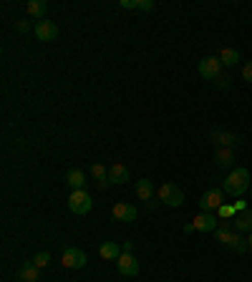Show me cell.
I'll list each match as a JSON object with an SVG mask.
<instances>
[{
  "label": "cell",
  "mask_w": 252,
  "mask_h": 282,
  "mask_svg": "<svg viewBox=\"0 0 252 282\" xmlns=\"http://www.w3.org/2000/svg\"><path fill=\"white\" fill-rule=\"evenodd\" d=\"M247 189H250V171H247L245 166L232 169V171L227 174L225 184H222V192L230 194V197H235V199H240Z\"/></svg>",
  "instance_id": "6da1fadb"
},
{
  "label": "cell",
  "mask_w": 252,
  "mask_h": 282,
  "mask_svg": "<svg viewBox=\"0 0 252 282\" xmlns=\"http://www.w3.org/2000/svg\"><path fill=\"white\" fill-rule=\"evenodd\" d=\"M156 197H159V202H164L167 207H182V204H184V192H182L177 184H172V182H164V184L159 187Z\"/></svg>",
  "instance_id": "7a4b0ae2"
},
{
  "label": "cell",
  "mask_w": 252,
  "mask_h": 282,
  "mask_svg": "<svg viewBox=\"0 0 252 282\" xmlns=\"http://www.w3.org/2000/svg\"><path fill=\"white\" fill-rule=\"evenodd\" d=\"M91 207H93V199H91V194H88L86 189L71 192V197H68V209L73 211V214H88Z\"/></svg>",
  "instance_id": "3957f363"
},
{
  "label": "cell",
  "mask_w": 252,
  "mask_h": 282,
  "mask_svg": "<svg viewBox=\"0 0 252 282\" xmlns=\"http://www.w3.org/2000/svg\"><path fill=\"white\" fill-rule=\"evenodd\" d=\"M199 209L202 211H214L219 209L222 204H225V192L222 189H217V187H212V189H207L202 197H199Z\"/></svg>",
  "instance_id": "277c9868"
},
{
  "label": "cell",
  "mask_w": 252,
  "mask_h": 282,
  "mask_svg": "<svg viewBox=\"0 0 252 282\" xmlns=\"http://www.w3.org/2000/svg\"><path fill=\"white\" fill-rule=\"evenodd\" d=\"M61 262H63V267H68V270H83L88 260H86V252H83V250H78V247H66Z\"/></svg>",
  "instance_id": "5b68a950"
},
{
  "label": "cell",
  "mask_w": 252,
  "mask_h": 282,
  "mask_svg": "<svg viewBox=\"0 0 252 282\" xmlns=\"http://www.w3.org/2000/svg\"><path fill=\"white\" fill-rule=\"evenodd\" d=\"M197 70H199V76H202V78H207V81H217V76L222 73V63H219V58H217V56H207V58H202V61H199Z\"/></svg>",
  "instance_id": "8992f818"
},
{
  "label": "cell",
  "mask_w": 252,
  "mask_h": 282,
  "mask_svg": "<svg viewBox=\"0 0 252 282\" xmlns=\"http://www.w3.org/2000/svg\"><path fill=\"white\" fill-rule=\"evenodd\" d=\"M116 270H119V275H124V277H136L139 275V262H136V257L131 255V252H124L119 260H116Z\"/></svg>",
  "instance_id": "52a82bcc"
},
{
  "label": "cell",
  "mask_w": 252,
  "mask_h": 282,
  "mask_svg": "<svg viewBox=\"0 0 252 282\" xmlns=\"http://www.w3.org/2000/svg\"><path fill=\"white\" fill-rule=\"evenodd\" d=\"M36 38L43 41V43H51L58 38V25L53 20H38L36 23Z\"/></svg>",
  "instance_id": "ba28073f"
},
{
  "label": "cell",
  "mask_w": 252,
  "mask_h": 282,
  "mask_svg": "<svg viewBox=\"0 0 252 282\" xmlns=\"http://www.w3.org/2000/svg\"><path fill=\"white\" fill-rule=\"evenodd\" d=\"M192 224H194L197 232H214L217 224H219V219H217V214H212V211H202V214L194 217Z\"/></svg>",
  "instance_id": "9c48e42d"
},
{
  "label": "cell",
  "mask_w": 252,
  "mask_h": 282,
  "mask_svg": "<svg viewBox=\"0 0 252 282\" xmlns=\"http://www.w3.org/2000/svg\"><path fill=\"white\" fill-rule=\"evenodd\" d=\"M212 141L217 144V146H227V149H235V146H240L242 144V136H237V134H230V131H222V129H217V131H212Z\"/></svg>",
  "instance_id": "30bf717a"
},
{
  "label": "cell",
  "mask_w": 252,
  "mask_h": 282,
  "mask_svg": "<svg viewBox=\"0 0 252 282\" xmlns=\"http://www.w3.org/2000/svg\"><path fill=\"white\" fill-rule=\"evenodd\" d=\"M235 149H227V146H217V151H214V164H217V169H230L232 164H235Z\"/></svg>",
  "instance_id": "8fae6325"
},
{
  "label": "cell",
  "mask_w": 252,
  "mask_h": 282,
  "mask_svg": "<svg viewBox=\"0 0 252 282\" xmlns=\"http://www.w3.org/2000/svg\"><path fill=\"white\" fill-rule=\"evenodd\" d=\"M111 214H114L116 222H134V219H136V207L129 204V202H119V204L111 209Z\"/></svg>",
  "instance_id": "7c38bea8"
},
{
  "label": "cell",
  "mask_w": 252,
  "mask_h": 282,
  "mask_svg": "<svg viewBox=\"0 0 252 282\" xmlns=\"http://www.w3.org/2000/svg\"><path fill=\"white\" fill-rule=\"evenodd\" d=\"M129 179H131V171H129L126 164H119V161H116V164L109 169V182H111V184H126Z\"/></svg>",
  "instance_id": "4fadbf2b"
},
{
  "label": "cell",
  "mask_w": 252,
  "mask_h": 282,
  "mask_svg": "<svg viewBox=\"0 0 252 282\" xmlns=\"http://www.w3.org/2000/svg\"><path fill=\"white\" fill-rule=\"evenodd\" d=\"M66 184L71 187V192L86 189V174H83L81 169H68V171H66Z\"/></svg>",
  "instance_id": "5bb4252c"
},
{
  "label": "cell",
  "mask_w": 252,
  "mask_h": 282,
  "mask_svg": "<svg viewBox=\"0 0 252 282\" xmlns=\"http://www.w3.org/2000/svg\"><path fill=\"white\" fill-rule=\"evenodd\" d=\"M99 252H101V257H104V260H114V262L124 255V250H121V244H119V242H104Z\"/></svg>",
  "instance_id": "9a60e30c"
},
{
  "label": "cell",
  "mask_w": 252,
  "mask_h": 282,
  "mask_svg": "<svg viewBox=\"0 0 252 282\" xmlns=\"http://www.w3.org/2000/svg\"><path fill=\"white\" fill-rule=\"evenodd\" d=\"M232 224H235V232H252V209L240 211L232 219Z\"/></svg>",
  "instance_id": "2e32d148"
},
{
  "label": "cell",
  "mask_w": 252,
  "mask_h": 282,
  "mask_svg": "<svg viewBox=\"0 0 252 282\" xmlns=\"http://www.w3.org/2000/svg\"><path fill=\"white\" fill-rule=\"evenodd\" d=\"M38 277H41L38 267H36L33 262H25V265L20 267V275H18V282H38Z\"/></svg>",
  "instance_id": "e0dca14e"
},
{
  "label": "cell",
  "mask_w": 252,
  "mask_h": 282,
  "mask_svg": "<svg viewBox=\"0 0 252 282\" xmlns=\"http://www.w3.org/2000/svg\"><path fill=\"white\" fill-rule=\"evenodd\" d=\"M136 197H139L141 202L154 199V187H151L149 179H139V182H136Z\"/></svg>",
  "instance_id": "ac0fdd59"
},
{
  "label": "cell",
  "mask_w": 252,
  "mask_h": 282,
  "mask_svg": "<svg viewBox=\"0 0 252 282\" xmlns=\"http://www.w3.org/2000/svg\"><path fill=\"white\" fill-rule=\"evenodd\" d=\"M237 61H240V53L235 48H222V53H219L222 68H232V66H237Z\"/></svg>",
  "instance_id": "d6986e66"
},
{
  "label": "cell",
  "mask_w": 252,
  "mask_h": 282,
  "mask_svg": "<svg viewBox=\"0 0 252 282\" xmlns=\"http://www.w3.org/2000/svg\"><path fill=\"white\" fill-rule=\"evenodd\" d=\"M214 234H217V242L227 244V239H230V234H232V219H219Z\"/></svg>",
  "instance_id": "ffe728a7"
},
{
  "label": "cell",
  "mask_w": 252,
  "mask_h": 282,
  "mask_svg": "<svg viewBox=\"0 0 252 282\" xmlns=\"http://www.w3.org/2000/svg\"><path fill=\"white\" fill-rule=\"evenodd\" d=\"M225 247H230V250H235V252H245V250H250V247H247V239H245L240 232H232Z\"/></svg>",
  "instance_id": "44dd1931"
},
{
  "label": "cell",
  "mask_w": 252,
  "mask_h": 282,
  "mask_svg": "<svg viewBox=\"0 0 252 282\" xmlns=\"http://www.w3.org/2000/svg\"><path fill=\"white\" fill-rule=\"evenodd\" d=\"M25 10H28V15H33V18H43L46 10H48V3H46V0H30V3L25 5Z\"/></svg>",
  "instance_id": "7402d4cb"
},
{
  "label": "cell",
  "mask_w": 252,
  "mask_h": 282,
  "mask_svg": "<svg viewBox=\"0 0 252 282\" xmlns=\"http://www.w3.org/2000/svg\"><path fill=\"white\" fill-rule=\"evenodd\" d=\"M119 5H121V8H129V10H151V8H154L151 0H121Z\"/></svg>",
  "instance_id": "603a6c76"
},
{
  "label": "cell",
  "mask_w": 252,
  "mask_h": 282,
  "mask_svg": "<svg viewBox=\"0 0 252 282\" xmlns=\"http://www.w3.org/2000/svg\"><path fill=\"white\" fill-rule=\"evenodd\" d=\"M91 174H93V179H96V182L109 179V169H106L104 164H99V161H93V164H91Z\"/></svg>",
  "instance_id": "cb8c5ba5"
},
{
  "label": "cell",
  "mask_w": 252,
  "mask_h": 282,
  "mask_svg": "<svg viewBox=\"0 0 252 282\" xmlns=\"http://www.w3.org/2000/svg\"><path fill=\"white\" fill-rule=\"evenodd\" d=\"M48 262H51V252H38V255H36V260H33V265H36L38 270H41V267H46Z\"/></svg>",
  "instance_id": "d4e9b609"
},
{
  "label": "cell",
  "mask_w": 252,
  "mask_h": 282,
  "mask_svg": "<svg viewBox=\"0 0 252 282\" xmlns=\"http://www.w3.org/2000/svg\"><path fill=\"white\" fill-rule=\"evenodd\" d=\"M219 217H222V219H230V217H235V207H232V204H222V207H219Z\"/></svg>",
  "instance_id": "484cf974"
},
{
  "label": "cell",
  "mask_w": 252,
  "mask_h": 282,
  "mask_svg": "<svg viewBox=\"0 0 252 282\" xmlns=\"http://www.w3.org/2000/svg\"><path fill=\"white\" fill-rule=\"evenodd\" d=\"M28 30H30L28 20H15V33H28Z\"/></svg>",
  "instance_id": "4316f807"
},
{
  "label": "cell",
  "mask_w": 252,
  "mask_h": 282,
  "mask_svg": "<svg viewBox=\"0 0 252 282\" xmlns=\"http://www.w3.org/2000/svg\"><path fill=\"white\" fill-rule=\"evenodd\" d=\"M214 83H217V86H219V88H230V76H227V73H219V76H217V81H214Z\"/></svg>",
  "instance_id": "83f0119b"
},
{
  "label": "cell",
  "mask_w": 252,
  "mask_h": 282,
  "mask_svg": "<svg viewBox=\"0 0 252 282\" xmlns=\"http://www.w3.org/2000/svg\"><path fill=\"white\" fill-rule=\"evenodd\" d=\"M242 78H245L247 83H252V61H250V63H245V66H242Z\"/></svg>",
  "instance_id": "f1b7e54d"
},
{
  "label": "cell",
  "mask_w": 252,
  "mask_h": 282,
  "mask_svg": "<svg viewBox=\"0 0 252 282\" xmlns=\"http://www.w3.org/2000/svg\"><path fill=\"white\" fill-rule=\"evenodd\" d=\"M232 207H235V211L240 214V211H247V202H242V199H237V202H235Z\"/></svg>",
  "instance_id": "f546056e"
},
{
  "label": "cell",
  "mask_w": 252,
  "mask_h": 282,
  "mask_svg": "<svg viewBox=\"0 0 252 282\" xmlns=\"http://www.w3.org/2000/svg\"><path fill=\"white\" fill-rule=\"evenodd\" d=\"M121 250H124V252H131V250H134V242H124Z\"/></svg>",
  "instance_id": "4dcf8cb0"
},
{
  "label": "cell",
  "mask_w": 252,
  "mask_h": 282,
  "mask_svg": "<svg viewBox=\"0 0 252 282\" xmlns=\"http://www.w3.org/2000/svg\"><path fill=\"white\" fill-rule=\"evenodd\" d=\"M111 187V182L109 179H104V182H99V189H109Z\"/></svg>",
  "instance_id": "1f68e13d"
},
{
  "label": "cell",
  "mask_w": 252,
  "mask_h": 282,
  "mask_svg": "<svg viewBox=\"0 0 252 282\" xmlns=\"http://www.w3.org/2000/svg\"><path fill=\"white\" fill-rule=\"evenodd\" d=\"M247 247L252 250V232H250V237H247Z\"/></svg>",
  "instance_id": "d6a6232c"
},
{
  "label": "cell",
  "mask_w": 252,
  "mask_h": 282,
  "mask_svg": "<svg viewBox=\"0 0 252 282\" xmlns=\"http://www.w3.org/2000/svg\"><path fill=\"white\" fill-rule=\"evenodd\" d=\"M250 189H252V187H250Z\"/></svg>",
  "instance_id": "836d02e7"
}]
</instances>
